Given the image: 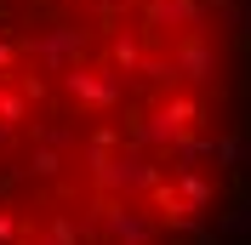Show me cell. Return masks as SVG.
<instances>
[{"label":"cell","instance_id":"obj_1","mask_svg":"<svg viewBox=\"0 0 251 245\" xmlns=\"http://www.w3.org/2000/svg\"><path fill=\"white\" fill-rule=\"evenodd\" d=\"M251 183V0H0V245H217Z\"/></svg>","mask_w":251,"mask_h":245}]
</instances>
